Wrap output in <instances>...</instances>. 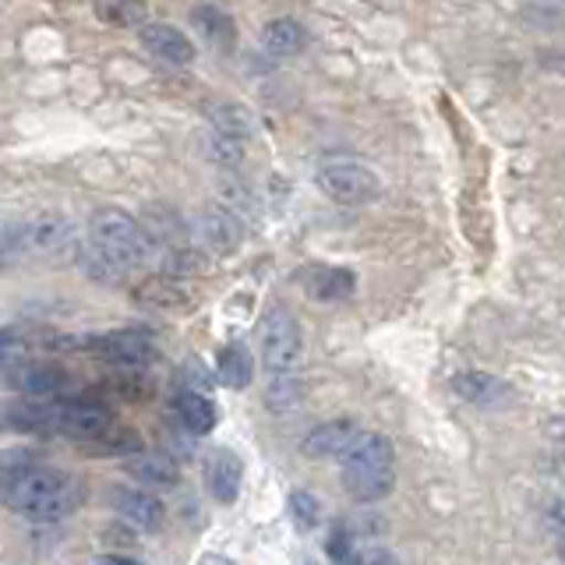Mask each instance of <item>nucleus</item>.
<instances>
[{"mask_svg": "<svg viewBox=\"0 0 565 565\" xmlns=\"http://www.w3.org/2000/svg\"><path fill=\"white\" fill-rule=\"evenodd\" d=\"M0 491H4L8 509L35 526L61 523L78 502L75 477L53 470L35 459V452H8L4 473H0Z\"/></svg>", "mask_w": 565, "mask_h": 565, "instance_id": "1", "label": "nucleus"}, {"mask_svg": "<svg viewBox=\"0 0 565 565\" xmlns=\"http://www.w3.org/2000/svg\"><path fill=\"white\" fill-rule=\"evenodd\" d=\"M156 255V244L141 220L124 209H99L85 226V247L78 252L82 273L96 282H117L141 269Z\"/></svg>", "mask_w": 565, "mask_h": 565, "instance_id": "2", "label": "nucleus"}, {"mask_svg": "<svg viewBox=\"0 0 565 565\" xmlns=\"http://www.w3.org/2000/svg\"><path fill=\"white\" fill-rule=\"evenodd\" d=\"M343 488L353 502L371 505L382 502L396 484V449L379 431H358L350 449L340 456Z\"/></svg>", "mask_w": 565, "mask_h": 565, "instance_id": "3", "label": "nucleus"}, {"mask_svg": "<svg viewBox=\"0 0 565 565\" xmlns=\"http://www.w3.org/2000/svg\"><path fill=\"white\" fill-rule=\"evenodd\" d=\"M258 361L269 379H300L305 364V335H300L297 318L287 308H269L258 329Z\"/></svg>", "mask_w": 565, "mask_h": 565, "instance_id": "4", "label": "nucleus"}, {"mask_svg": "<svg viewBox=\"0 0 565 565\" xmlns=\"http://www.w3.org/2000/svg\"><path fill=\"white\" fill-rule=\"evenodd\" d=\"M318 188H322L332 202L343 205H367L382 194V177L361 159L350 156H329L318 163Z\"/></svg>", "mask_w": 565, "mask_h": 565, "instance_id": "5", "label": "nucleus"}, {"mask_svg": "<svg viewBox=\"0 0 565 565\" xmlns=\"http://www.w3.org/2000/svg\"><path fill=\"white\" fill-rule=\"evenodd\" d=\"M114 428V417L103 403L93 399H67L57 396L53 399V428L57 435L78 438V441H96L99 435H106Z\"/></svg>", "mask_w": 565, "mask_h": 565, "instance_id": "6", "label": "nucleus"}, {"mask_svg": "<svg viewBox=\"0 0 565 565\" xmlns=\"http://www.w3.org/2000/svg\"><path fill=\"white\" fill-rule=\"evenodd\" d=\"M194 241H202V247L212 255H234L244 241V226L234 216V209L212 205L194 220Z\"/></svg>", "mask_w": 565, "mask_h": 565, "instance_id": "7", "label": "nucleus"}, {"mask_svg": "<svg viewBox=\"0 0 565 565\" xmlns=\"http://www.w3.org/2000/svg\"><path fill=\"white\" fill-rule=\"evenodd\" d=\"M138 40H141V46H146L156 61H163V64L188 67L194 61L191 40H188L181 29H173L167 22H146V25H138Z\"/></svg>", "mask_w": 565, "mask_h": 565, "instance_id": "8", "label": "nucleus"}, {"mask_svg": "<svg viewBox=\"0 0 565 565\" xmlns=\"http://www.w3.org/2000/svg\"><path fill=\"white\" fill-rule=\"evenodd\" d=\"M96 353L99 361L114 364V367H146L152 361V343L149 335L141 332H110V335H99L88 347Z\"/></svg>", "mask_w": 565, "mask_h": 565, "instance_id": "9", "label": "nucleus"}, {"mask_svg": "<svg viewBox=\"0 0 565 565\" xmlns=\"http://www.w3.org/2000/svg\"><path fill=\"white\" fill-rule=\"evenodd\" d=\"M110 502L124 520H128L135 530H146V534H152V530L167 523V505L146 488H117L110 494Z\"/></svg>", "mask_w": 565, "mask_h": 565, "instance_id": "10", "label": "nucleus"}, {"mask_svg": "<svg viewBox=\"0 0 565 565\" xmlns=\"http://www.w3.org/2000/svg\"><path fill=\"white\" fill-rule=\"evenodd\" d=\"M11 388H18L22 396H40V399H57L71 388L67 371L53 367V364H22L18 371L4 379Z\"/></svg>", "mask_w": 565, "mask_h": 565, "instance_id": "11", "label": "nucleus"}, {"mask_svg": "<svg viewBox=\"0 0 565 565\" xmlns=\"http://www.w3.org/2000/svg\"><path fill=\"white\" fill-rule=\"evenodd\" d=\"M452 393L473 406H505L512 399V385L491 371H459L452 379Z\"/></svg>", "mask_w": 565, "mask_h": 565, "instance_id": "12", "label": "nucleus"}, {"mask_svg": "<svg viewBox=\"0 0 565 565\" xmlns=\"http://www.w3.org/2000/svg\"><path fill=\"white\" fill-rule=\"evenodd\" d=\"M173 414L177 420H181V428L188 435H209L212 428H216V403L209 399L205 388H181L173 399Z\"/></svg>", "mask_w": 565, "mask_h": 565, "instance_id": "13", "label": "nucleus"}, {"mask_svg": "<svg viewBox=\"0 0 565 565\" xmlns=\"http://www.w3.org/2000/svg\"><path fill=\"white\" fill-rule=\"evenodd\" d=\"M353 438H358V428H353L350 420H326V424H318V428H311V435H305L300 452L311 459H340L350 449Z\"/></svg>", "mask_w": 565, "mask_h": 565, "instance_id": "14", "label": "nucleus"}, {"mask_svg": "<svg viewBox=\"0 0 565 565\" xmlns=\"http://www.w3.org/2000/svg\"><path fill=\"white\" fill-rule=\"evenodd\" d=\"M241 477H244V467H241V459H237L234 452H230V449H220L216 456L209 459L205 484H209L212 499H216L220 505L237 502V494H241Z\"/></svg>", "mask_w": 565, "mask_h": 565, "instance_id": "15", "label": "nucleus"}, {"mask_svg": "<svg viewBox=\"0 0 565 565\" xmlns=\"http://www.w3.org/2000/svg\"><path fill=\"white\" fill-rule=\"evenodd\" d=\"M128 473L141 488H177L181 481V467L167 452H135V459H128Z\"/></svg>", "mask_w": 565, "mask_h": 565, "instance_id": "16", "label": "nucleus"}, {"mask_svg": "<svg viewBox=\"0 0 565 565\" xmlns=\"http://www.w3.org/2000/svg\"><path fill=\"white\" fill-rule=\"evenodd\" d=\"M191 25L202 32V40L212 43L216 50L230 53L237 46V22L216 4H199L191 11Z\"/></svg>", "mask_w": 565, "mask_h": 565, "instance_id": "17", "label": "nucleus"}, {"mask_svg": "<svg viewBox=\"0 0 565 565\" xmlns=\"http://www.w3.org/2000/svg\"><path fill=\"white\" fill-rule=\"evenodd\" d=\"M141 223H146L149 237H152V244H156V252H170V247L188 244V241H191L184 220L177 216L173 209L159 205V202H156V205H149L146 212H141Z\"/></svg>", "mask_w": 565, "mask_h": 565, "instance_id": "18", "label": "nucleus"}, {"mask_svg": "<svg viewBox=\"0 0 565 565\" xmlns=\"http://www.w3.org/2000/svg\"><path fill=\"white\" fill-rule=\"evenodd\" d=\"M305 290L315 300H347L358 290V276L350 269H332V265H315L305 276Z\"/></svg>", "mask_w": 565, "mask_h": 565, "instance_id": "19", "label": "nucleus"}, {"mask_svg": "<svg viewBox=\"0 0 565 565\" xmlns=\"http://www.w3.org/2000/svg\"><path fill=\"white\" fill-rule=\"evenodd\" d=\"M262 43L273 57H294V53L308 46V32L297 18H273V22H265L262 29Z\"/></svg>", "mask_w": 565, "mask_h": 565, "instance_id": "20", "label": "nucleus"}, {"mask_svg": "<svg viewBox=\"0 0 565 565\" xmlns=\"http://www.w3.org/2000/svg\"><path fill=\"white\" fill-rule=\"evenodd\" d=\"M216 371H220V382L230 385V388H247L255 382V358L252 350L244 343H226L220 350V361H216Z\"/></svg>", "mask_w": 565, "mask_h": 565, "instance_id": "21", "label": "nucleus"}, {"mask_svg": "<svg viewBox=\"0 0 565 565\" xmlns=\"http://www.w3.org/2000/svg\"><path fill=\"white\" fill-rule=\"evenodd\" d=\"M209 120H212V131H220L226 138H237V141H247L255 131V120L241 103H212Z\"/></svg>", "mask_w": 565, "mask_h": 565, "instance_id": "22", "label": "nucleus"}, {"mask_svg": "<svg viewBox=\"0 0 565 565\" xmlns=\"http://www.w3.org/2000/svg\"><path fill=\"white\" fill-rule=\"evenodd\" d=\"M300 396H305L300 379H269L265 382V406H269L273 414H294L300 406Z\"/></svg>", "mask_w": 565, "mask_h": 565, "instance_id": "23", "label": "nucleus"}, {"mask_svg": "<svg viewBox=\"0 0 565 565\" xmlns=\"http://www.w3.org/2000/svg\"><path fill=\"white\" fill-rule=\"evenodd\" d=\"M96 11L110 25H146V0H96Z\"/></svg>", "mask_w": 565, "mask_h": 565, "instance_id": "24", "label": "nucleus"}, {"mask_svg": "<svg viewBox=\"0 0 565 565\" xmlns=\"http://www.w3.org/2000/svg\"><path fill=\"white\" fill-rule=\"evenodd\" d=\"M290 520L297 523V530H305V534H311V530L322 523V502L315 499L311 491H290Z\"/></svg>", "mask_w": 565, "mask_h": 565, "instance_id": "25", "label": "nucleus"}, {"mask_svg": "<svg viewBox=\"0 0 565 565\" xmlns=\"http://www.w3.org/2000/svg\"><path fill=\"white\" fill-rule=\"evenodd\" d=\"M0 364H4V379L11 375V371L22 367V364H29V347L18 340L14 329L0 332Z\"/></svg>", "mask_w": 565, "mask_h": 565, "instance_id": "26", "label": "nucleus"}, {"mask_svg": "<svg viewBox=\"0 0 565 565\" xmlns=\"http://www.w3.org/2000/svg\"><path fill=\"white\" fill-rule=\"evenodd\" d=\"M209 156L216 159L220 167H241V159H244V141H237V138H226V135H220V131H212V138H209Z\"/></svg>", "mask_w": 565, "mask_h": 565, "instance_id": "27", "label": "nucleus"}, {"mask_svg": "<svg viewBox=\"0 0 565 565\" xmlns=\"http://www.w3.org/2000/svg\"><path fill=\"white\" fill-rule=\"evenodd\" d=\"M353 544H358V537H353V530L347 523H335L332 534L326 541V555L332 562H358V552H353Z\"/></svg>", "mask_w": 565, "mask_h": 565, "instance_id": "28", "label": "nucleus"}, {"mask_svg": "<svg viewBox=\"0 0 565 565\" xmlns=\"http://www.w3.org/2000/svg\"><path fill=\"white\" fill-rule=\"evenodd\" d=\"M544 526H547V534L565 541V499H555V502H547L544 509Z\"/></svg>", "mask_w": 565, "mask_h": 565, "instance_id": "29", "label": "nucleus"}, {"mask_svg": "<svg viewBox=\"0 0 565 565\" xmlns=\"http://www.w3.org/2000/svg\"><path fill=\"white\" fill-rule=\"evenodd\" d=\"M547 441H552L555 456L565 463V417H555L552 424H547Z\"/></svg>", "mask_w": 565, "mask_h": 565, "instance_id": "30", "label": "nucleus"}, {"mask_svg": "<svg viewBox=\"0 0 565 565\" xmlns=\"http://www.w3.org/2000/svg\"><path fill=\"white\" fill-rule=\"evenodd\" d=\"M184 388H205V393H209V375H205L202 361L199 364H194V361L184 364Z\"/></svg>", "mask_w": 565, "mask_h": 565, "instance_id": "31", "label": "nucleus"}, {"mask_svg": "<svg viewBox=\"0 0 565 565\" xmlns=\"http://www.w3.org/2000/svg\"><path fill=\"white\" fill-rule=\"evenodd\" d=\"M358 562H396V555L382 552V547H367V552H358Z\"/></svg>", "mask_w": 565, "mask_h": 565, "instance_id": "32", "label": "nucleus"}, {"mask_svg": "<svg viewBox=\"0 0 565 565\" xmlns=\"http://www.w3.org/2000/svg\"><path fill=\"white\" fill-rule=\"evenodd\" d=\"M99 562H128V565H131V562H138V558H135V555H117V552H110V555H103Z\"/></svg>", "mask_w": 565, "mask_h": 565, "instance_id": "33", "label": "nucleus"}, {"mask_svg": "<svg viewBox=\"0 0 565 565\" xmlns=\"http://www.w3.org/2000/svg\"><path fill=\"white\" fill-rule=\"evenodd\" d=\"M555 4H558V0H555Z\"/></svg>", "mask_w": 565, "mask_h": 565, "instance_id": "34", "label": "nucleus"}]
</instances>
